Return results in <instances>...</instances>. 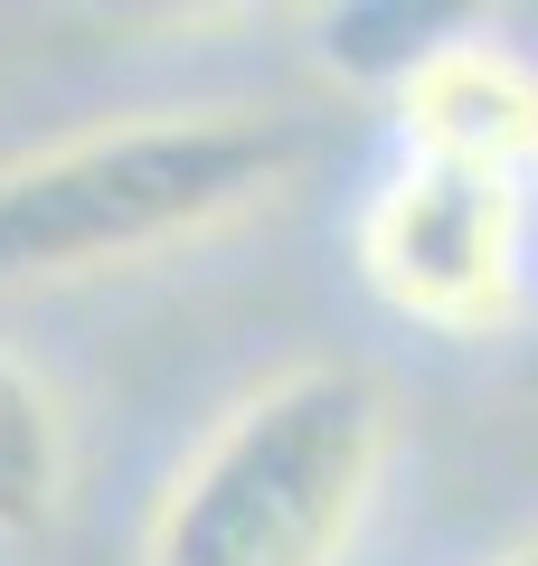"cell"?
<instances>
[{"instance_id":"cell-1","label":"cell","mask_w":538,"mask_h":566,"mask_svg":"<svg viewBox=\"0 0 538 566\" xmlns=\"http://www.w3.org/2000/svg\"><path fill=\"white\" fill-rule=\"evenodd\" d=\"M397 406L369 359H293L170 472L142 566H340L379 501Z\"/></svg>"},{"instance_id":"cell-2","label":"cell","mask_w":538,"mask_h":566,"mask_svg":"<svg viewBox=\"0 0 538 566\" xmlns=\"http://www.w3.org/2000/svg\"><path fill=\"white\" fill-rule=\"evenodd\" d=\"M293 180V133L246 104L123 114L0 161V283H76L152 264L256 218Z\"/></svg>"},{"instance_id":"cell-3","label":"cell","mask_w":538,"mask_h":566,"mask_svg":"<svg viewBox=\"0 0 538 566\" xmlns=\"http://www.w3.org/2000/svg\"><path fill=\"white\" fill-rule=\"evenodd\" d=\"M529 189L454 161H397L359 208V274L397 322L482 340L519 312Z\"/></svg>"},{"instance_id":"cell-4","label":"cell","mask_w":538,"mask_h":566,"mask_svg":"<svg viewBox=\"0 0 538 566\" xmlns=\"http://www.w3.org/2000/svg\"><path fill=\"white\" fill-rule=\"evenodd\" d=\"M387 104H397L406 161H454V170H492V180L538 170V66L482 29H454Z\"/></svg>"},{"instance_id":"cell-5","label":"cell","mask_w":538,"mask_h":566,"mask_svg":"<svg viewBox=\"0 0 538 566\" xmlns=\"http://www.w3.org/2000/svg\"><path fill=\"white\" fill-rule=\"evenodd\" d=\"M58 501H66V416L39 387V368L0 349V538H39Z\"/></svg>"},{"instance_id":"cell-6","label":"cell","mask_w":538,"mask_h":566,"mask_svg":"<svg viewBox=\"0 0 538 566\" xmlns=\"http://www.w3.org/2000/svg\"><path fill=\"white\" fill-rule=\"evenodd\" d=\"M312 29H321V66H331V76L397 95V85L416 76L463 20H444V10H406V0H350V10H321Z\"/></svg>"},{"instance_id":"cell-7","label":"cell","mask_w":538,"mask_h":566,"mask_svg":"<svg viewBox=\"0 0 538 566\" xmlns=\"http://www.w3.org/2000/svg\"><path fill=\"white\" fill-rule=\"evenodd\" d=\"M500 566H538V538H519V547H510V557H500Z\"/></svg>"},{"instance_id":"cell-8","label":"cell","mask_w":538,"mask_h":566,"mask_svg":"<svg viewBox=\"0 0 538 566\" xmlns=\"http://www.w3.org/2000/svg\"><path fill=\"white\" fill-rule=\"evenodd\" d=\"M529 387H538V349H529Z\"/></svg>"}]
</instances>
